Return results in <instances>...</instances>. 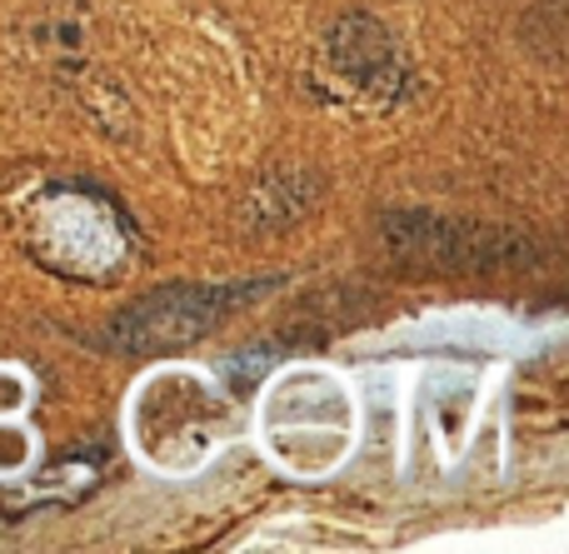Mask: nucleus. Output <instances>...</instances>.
Wrapping results in <instances>:
<instances>
[{
  "instance_id": "obj_1",
  "label": "nucleus",
  "mask_w": 569,
  "mask_h": 554,
  "mask_svg": "<svg viewBox=\"0 0 569 554\" xmlns=\"http://www.w3.org/2000/svg\"><path fill=\"white\" fill-rule=\"evenodd\" d=\"M390 240L405 260H435L450 270H490V265H525L530 245L510 240L505 230H485L470 220H430V215H395Z\"/></svg>"
},
{
  "instance_id": "obj_2",
  "label": "nucleus",
  "mask_w": 569,
  "mask_h": 554,
  "mask_svg": "<svg viewBox=\"0 0 569 554\" xmlns=\"http://www.w3.org/2000/svg\"><path fill=\"white\" fill-rule=\"evenodd\" d=\"M236 300L226 290H160L146 305L126 310L116 320V345L120 350H166L196 340L206 325H216Z\"/></svg>"
}]
</instances>
